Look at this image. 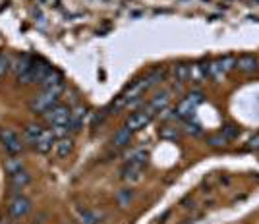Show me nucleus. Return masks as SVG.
I'll return each mask as SVG.
<instances>
[{"label":"nucleus","mask_w":259,"mask_h":224,"mask_svg":"<svg viewBox=\"0 0 259 224\" xmlns=\"http://www.w3.org/2000/svg\"><path fill=\"white\" fill-rule=\"evenodd\" d=\"M62 85H56V87H47L43 89V93L41 95H37L35 99L31 101V110L35 114H47L49 110L53 107H56V103H58V99H60V93H62Z\"/></svg>","instance_id":"obj_1"},{"label":"nucleus","mask_w":259,"mask_h":224,"mask_svg":"<svg viewBox=\"0 0 259 224\" xmlns=\"http://www.w3.org/2000/svg\"><path fill=\"white\" fill-rule=\"evenodd\" d=\"M203 103V95L199 93V91H194V93H190V95H186L178 103V107L174 108V116L176 118H188L192 112H194L195 108L199 107Z\"/></svg>","instance_id":"obj_2"},{"label":"nucleus","mask_w":259,"mask_h":224,"mask_svg":"<svg viewBox=\"0 0 259 224\" xmlns=\"http://www.w3.org/2000/svg\"><path fill=\"white\" fill-rule=\"evenodd\" d=\"M232 68H236V58L225 56V58H219L215 62L207 64V74L211 75V77H215V79H221V77H225Z\"/></svg>","instance_id":"obj_3"},{"label":"nucleus","mask_w":259,"mask_h":224,"mask_svg":"<svg viewBox=\"0 0 259 224\" xmlns=\"http://www.w3.org/2000/svg\"><path fill=\"white\" fill-rule=\"evenodd\" d=\"M70 116H72V110L70 108L62 107V105H56V107H53L47 112V122L51 126H66L68 128Z\"/></svg>","instance_id":"obj_4"},{"label":"nucleus","mask_w":259,"mask_h":224,"mask_svg":"<svg viewBox=\"0 0 259 224\" xmlns=\"http://www.w3.org/2000/svg\"><path fill=\"white\" fill-rule=\"evenodd\" d=\"M153 120V114H149L145 108L143 110H138V112H134V114H130L128 120H126V128L134 133V131H140V129H143L149 122Z\"/></svg>","instance_id":"obj_5"},{"label":"nucleus","mask_w":259,"mask_h":224,"mask_svg":"<svg viewBox=\"0 0 259 224\" xmlns=\"http://www.w3.org/2000/svg\"><path fill=\"white\" fill-rule=\"evenodd\" d=\"M29 209H31V201L27 199V197H22V195H18V197H14L8 205V213L10 216L14 218H22L25 214L29 213Z\"/></svg>","instance_id":"obj_6"},{"label":"nucleus","mask_w":259,"mask_h":224,"mask_svg":"<svg viewBox=\"0 0 259 224\" xmlns=\"http://www.w3.org/2000/svg\"><path fill=\"white\" fill-rule=\"evenodd\" d=\"M0 139H2L4 147H6V151H8L10 155H18V153L23 149V143L18 139L16 131H12V129H4V131H0Z\"/></svg>","instance_id":"obj_7"},{"label":"nucleus","mask_w":259,"mask_h":224,"mask_svg":"<svg viewBox=\"0 0 259 224\" xmlns=\"http://www.w3.org/2000/svg\"><path fill=\"white\" fill-rule=\"evenodd\" d=\"M168 103H170V91H161V93H157V95L149 101V105H147V108H145V110H147L149 114H153V116H155L157 112L164 110Z\"/></svg>","instance_id":"obj_8"},{"label":"nucleus","mask_w":259,"mask_h":224,"mask_svg":"<svg viewBox=\"0 0 259 224\" xmlns=\"http://www.w3.org/2000/svg\"><path fill=\"white\" fill-rule=\"evenodd\" d=\"M236 68L244 74H253L257 70V58L253 54H242L236 60Z\"/></svg>","instance_id":"obj_9"},{"label":"nucleus","mask_w":259,"mask_h":224,"mask_svg":"<svg viewBox=\"0 0 259 224\" xmlns=\"http://www.w3.org/2000/svg\"><path fill=\"white\" fill-rule=\"evenodd\" d=\"M54 143H56V138H54V133L51 131V129H45V133L39 139H37V143H35V149L45 155V153L53 151Z\"/></svg>","instance_id":"obj_10"},{"label":"nucleus","mask_w":259,"mask_h":224,"mask_svg":"<svg viewBox=\"0 0 259 224\" xmlns=\"http://www.w3.org/2000/svg\"><path fill=\"white\" fill-rule=\"evenodd\" d=\"M141 174H143V164L138 162H128L124 168H122V178L130 182H138L141 180Z\"/></svg>","instance_id":"obj_11"},{"label":"nucleus","mask_w":259,"mask_h":224,"mask_svg":"<svg viewBox=\"0 0 259 224\" xmlns=\"http://www.w3.org/2000/svg\"><path fill=\"white\" fill-rule=\"evenodd\" d=\"M87 110L83 107H77L76 110H72V116L68 122V131H77V129L83 126V120H85Z\"/></svg>","instance_id":"obj_12"},{"label":"nucleus","mask_w":259,"mask_h":224,"mask_svg":"<svg viewBox=\"0 0 259 224\" xmlns=\"http://www.w3.org/2000/svg\"><path fill=\"white\" fill-rule=\"evenodd\" d=\"M74 149V141L72 138H60L56 143H54V153H56V157H60V159H64L68 157L70 153Z\"/></svg>","instance_id":"obj_13"},{"label":"nucleus","mask_w":259,"mask_h":224,"mask_svg":"<svg viewBox=\"0 0 259 224\" xmlns=\"http://www.w3.org/2000/svg\"><path fill=\"white\" fill-rule=\"evenodd\" d=\"M29 182H31V176H29V172L27 170H20V172H16V174H10L12 190H22V188H25Z\"/></svg>","instance_id":"obj_14"},{"label":"nucleus","mask_w":259,"mask_h":224,"mask_svg":"<svg viewBox=\"0 0 259 224\" xmlns=\"http://www.w3.org/2000/svg\"><path fill=\"white\" fill-rule=\"evenodd\" d=\"M130 139H132V131L124 126V128H120L118 131H114V136H112V145H114V147H126L130 143Z\"/></svg>","instance_id":"obj_15"},{"label":"nucleus","mask_w":259,"mask_h":224,"mask_svg":"<svg viewBox=\"0 0 259 224\" xmlns=\"http://www.w3.org/2000/svg\"><path fill=\"white\" fill-rule=\"evenodd\" d=\"M43 133H45L43 126H39V124H29V126L25 128V131H23V138L27 139L29 143H33V145H35V143H37V139L41 138Z\"/></svg>","instance_id":"obj_16"},{"label":"nucleus","mask_w":259,"mask_h":224,"mask_svg":"<svg viewBox=\"0 0 259 224\" xmlns=\"http://www.w3.org/2000/svg\"><path fill=\"white\" fill-rule=\"evenodd\" d=\"M41 85H43V89H47V87L62 85V74H60L58 70H49V74H47V75L43 77Z\"/></svg>","instance_id":"obj_17"},{"label":"nucleus","mask_w":259,"mask_h":224,"mask_svg":"<svg viewBox=\"0 0 259 224\" xmlns=\"http://www.w3.org/2000/svg\"><path fill=\"white\" fill-rule=\"evenodd\" d=\"M190 66L192 64H176L174 66L172 74H174V79H176L178 83H184V81L190 79Z\"/></svg>","instance_id":"obj_18"},{"label":"nucleus","mask_w":259,"mask_h":224,"mask_svg":"<svg viewBox=\"0 0 259 224\" xmlns=\"http://www.w3.org/2000/svg\"><path fill=\"white\" fill-rule=\"evenodd\" d=\"M164 70L162 68H157V70H153L151 74L145 77V83H147V89H151L153 85H157V83H161L162 79H164Z\"/></svg>","instance_id":"obj_19"},{"label":"nucleus","mask_w":259,"mask_h":224,"mask_svg":"<svg viewBox=\"0 0 259 224\" xmlns=\"http://www.w3.org/2000/svg\"><path fill=\"white\" fill-rule=\"evenodd\" d=\"M99 218H101V213H95V211H83L79 214V222L81 224H97Z\"/></svg>","instance_id":"obj_20"},{"label":"nucleus","mask_w":259,"mask_h":224,"mask_svg":"<svg viewBox=\"0 0 259 224\" xmlns=\"http://www.w3.org/2000/svg\"><path fill=\"white\" fill-rule=\"evenodd\" d=\"M4 168H6L8 174H16V172L23 170V162H22V159H14V157H12V159L6 160Z\"/></svg>","instance_id":"obj_21"},{"label":"nucleus","mask_w":259,"mask_h":224,"mask_svg":"<svg viewBox=\"0 0 259 224\" xmlns=\"http://www.w3.org/2000/svg\"><path fill=\"white\" fill-rule=\"evenodd\" d=\"M207 143H209L211 147H225V145L228 143V139L225 138V136H223L221 131H219L217 136H211V138L207 139Z\"/></svg>","instance_id":"obj_22"},{"label":"nucleus","mask_w":259,"mask_h":224,"mask_svg":"<svg viewBox=\"0 0 259 224\" xmlns=\"http://www.w3.org/2000/svg\"><path fill=\"white\" fill-rule=\"evenodd\" d=\"M10 70V58H8V54L0 53V77L6 74Z\"/></svg>","instance_id":"obj_23"},{"label":"nucleus","mask_w":259,"mask_h":224,"mask_svg":"<svg viewBox=\"0 0 259 224\" xmlns=\"http://www.w3.org/2000/svg\"><path fill=\"white\" fill-rule=\"evenodd\" d=\"M223 136L227 139H232V138H236L238 136V129L234 128V126H227V128H223V131H221Z\"/></svg>","instance_id":"obj_24"},{"label":"nucleus","mask_w":259,"mask_h":224,"mask_svg":"<svg viewBox=\"0 0 259 224\" xmlns=\"http://www.w3.org/2000/svg\"><path fill=\"white\" fill-rule=\"evenodd\" d=\"M248 147L249 149H253V151H259V136H253V138L249 139Z\"/></svg>","instance_id":"obj_25"}]
</instances>
